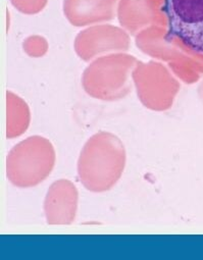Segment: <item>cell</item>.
<instances>
[{"label": "cell", "instance_id": "6da1fadb", "mask_svg": "<svg viewBox=\"0 0 203 260\" xmlns=\"http://www.w3.org/2000/svg\"><path fill=\"white\" fill-rule=\"evenodd\" d=\"M126 166V150L122 141L109 132H99L84 145L78 161L81 183L92 192L112 189Z\"/></svg>", "mask_w": 203, "mask_h": 260}, {"label": "cell", "instance_id": "7a4b0ae2", "mask_svg": "<svg viewBox=\"0 0 203 260\" xmlns=\"http://www.w3.org/2000/svg\"><path fill=\"white\" fill-rule=\"evenodd\" d=\"M139 60L126 53L97 57L82 76L84 90L92 97L113 101L122 99L131 90L130 77Z\"/></svg>", "mask_w": 203, "mask_h": 260}, {"label": "cell", "instance_id": "3957f363", "mask_svg": "<svg viewBox=\"0 0 203 260\" xmlns=\"http://www.w3.org/2000/svg\"><path fill=\"white\" fill-rule=\"evenodd\" d=\"M55 152L49 140L32 136L17 144L7 158V176L17 187L31 188L45 180L53 170Z\"/></svg>", "mask_w": 203, "mask_h": 260}, {"label": "cell", "instance_id": "277c9868", "mask_svg": "<svg viewBox=\"0 0 203 260\" xmlns=\"http://www.w3.org/2000/svg\"><path fill=\"white\" fill-rule=\"evenodd\" d=\"M132 78L140 101L152 110L168 109L180 89L173 74L157 61H139Z\"/></svg>", "mask_w": 203, "mask_h": 260}, {"label": "cell", "instance_id": "5b68a950", "mask_svg": "<svg viewBox=\"0 0 203 260\" xmlns=\"http://www.w3.org/2000/svg\"><path fill=\"white\" fill-rule=\"evenodd\" d=\"M170 36L203 53V0H164Z\"/></svg>", "mask_w": 203, "mask_h": 260}, {"label": "cell", "instance_id": "8992f818", "mask_svg": "<svg viewBox=\"0 0 203 260\" xmlns=\"http://www.w3.org/2000/svg\"><path fill=\"white\" fill-rule=\"evenodd\" d=\"M130 37L125 29L112 25L90 27L76 37L75 50L85 61L92 60L106 53L127 51Z\"/></svg>", "mask_w": 203, "mask_h": 260}, {"label": "cell", "instance_id": "52a82bcc", "mask_svg": "<svg viewBox=\"0 0 203 260\" xmlns=\"http://www.w3.org/2000/svg\"><path fill=\"white\" fill-rule=\"evenodd\" d=\"M118 18L122 27L135 36L153 25H167L164 12L157 9L152 0H120Z\"/></svg>", "mask_w": 203, "mask_h": 260}, {"label": "cell", "instance_id": "ba28073f", "mask_svg": "<svg viewBox=\"0 0 203 260\" xmlns=\"http://www.w3.org/2000/svg\"><path fill=\"white\" fill-rule=\"evenodd\" d=\"M120 0H63V14L75 27L113 21Z\"/></svg>", "mask_w": 203, "mask_h": 260}, {"label": "cell", "instance_id": "9c48e42d", "mask_svg": "<svg viewBox=\"0 0 203 260\" xmlns=\"http://www.w3.org/2000/svg\"><path fill=\"white\" fill-rule=\"evenodd\" d=\"M78 206V191L73 183L60 180L51 185L44 204L49 224H67L73 222Z\"/></svg>", "mask_w": 203, "mask_h": 260}, {"label": "cell", "instance_id": "30bf717a", "mask_svg": "<svg viewBox=\"0 0 203 260\" xmlns=\"http://www.w3.org/2000/svg\"><path fill=\"white\" fill-rule=\"evenodd\" d=\"M30 110L26 102L8 92V138L22 135L29 126Z\"/></svg>", "mask_w": 203, "mask_h": 260}, {"label": "cell", "instance_id": "8fae6325", "mask_svg": "<svg viewBox=\"0 0 203 260\" xmlns=\"http://www.w3.org/2000/svg\"><path fill=\"white\" fill-rule=\"evenodd\" d=\"M13 6L25 15H35L44 10L48 0H11Z\"/></svg>", "mask_w": 203, "mask_h": 260}, {"label": "cell", "instance_id": "7c38bea8", "mask_svg": "<svg viewBox=\"0 0 203 260\" xmlns=\"http://www.w3.org/2000/svg\"><path fill=\"white\" fill-rule=\"evenodd\" d=\"M24 49L30 56L39 57L46 53L48 44L44 38L40 36H32L24 42Z\"/></svg>", "mask_w": 203, "mask_h": 260}, {"label": "cell", "instance_id": "4fadbf2b", "mask_svg": "<svg viewBox=\"0 0 203 260\" xmlns=\"http://www.w3.org/2000/svg\"><path fill=\"white\" fill-rule=\"evenodd\" d=\"M153 4L156 6L157 9L162 10L163 11V7H164V0H152Z\"/></svg>", "mask_w": 203, "mask_h": 260}]
</instances>
